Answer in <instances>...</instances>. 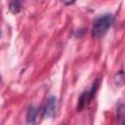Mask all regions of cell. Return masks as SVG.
Masks as SVG:
<instances>
[{"label":"cell","instance_id":"1","mask_svg":"<svg viewBox=\"0 0 125 125\" xmlns=\"http://www.w3.org/2000/svg\"><path fill=\"white\" fill-rule=\"evenodd\" d=\"M113 21H114V18L111 14H104L99 17L98 19H96L92 27V36L94 38L103 37L110 28Z\"/></svg>","mask_w":125,"mask_h":125},{"label":"cell","instance_id":"2","mask_svg":"<svg viewBox=\"0 0 125 125\" xmlns=\"http://www.w3.org/2000/svg\"><path fill=\"white\" fill-rule=\"evenodd\" d=\"M99 85H100V79H97L94 82V84L92 85V88L89 91H84L80 95V97L78 99V104H77V110L78 111L84 109L89 104L91 100L94 98V96H95V94H96V92L99 88Z\"/></svg>","mask_w":125,"mask_h":125},{"label":"cell","instance_id":"3","mask_svg":"<svg viewBox=\"0 0 125 125\" xmlns=\"http://www.w3.org/2000/svg\"><path fill=\"white\" fill-rule=\"evenodd\" d=\"M56 110H57V99L54 96H52L46 101L42 108V116L44 118L53 117L56 113Z\"/></svg>","mask_w":125,"mask_h":125},{"label":"cell","instance_id":"4","mask_svg":"<svg viewBox=\"0 0 125 125\" xmlns=\"http://www.w3.org/2000/svg\"><path fill=\"white\" fill-rule=\"evenodd\" d=\"M22 6V1L21 0H11L9 4V10L11 11L12 14L17 15L21 12Z\"/></svg>","mask_w":125,"mask_h":125},{"label":"cell","instance_id":"5","mask_svg":"<svg viewBox=\"0 0 125 125\" xmlns=\"http://www.w3.org/2000/svg\"><path fill=\"white\" fill-rule=\"evenodd\" d=\"M36 115H37V109L34 106L29 107L27 112H26V122L28 124H34L35 119H36Z\"/></svg>","mask_w":125,"mask_h":125},{"label":"cell","instance_id":"6","mask_svg":"<svg viewBox=\"0 0 125 125\" xmlns=\"http://www.w3.org/2000/svg\"><path fill=\"white\" fill-rule=\"evenodd\" d=\"M116 115H117L118 123L119 124H123L124 123V116H125V113H124V105L123 104H120L117 107V109H116Z\"/></svg>","mask_w":125,"mask_h":125},{"label":"cell","instance_id":"7","mask_svg":"<svg viewBox=\"0 0 125 125\" xmlns=\"http://www.w3.org/2000/svg\"><path fill=\"white\" fill-rule=\"evenodd\" d=\"M114 82H115V84H116L117 86H119V87L123 85V83H124V72H123V70L119 71V72L115 75V77H114Z\"/></svg>","mask_w":125,"mask_h":125},{"label":"cell","instance_id":"8","mask_svg":"<svg viewBox=\"0 0 125 125\" xmlns=\"http://www.w3.org/2000/svg\"><path fill=\"white\" fill-rule=\"evenodd\" d=\"M64 5H71V4H73L76 0H61Z\"/></svg>","mask_w":125,"mask_h":125},{"label":"cell","instance_id":"9","mask_svg":"<svg viewBox=\"0 0 125 125\" xmlns=\"http://www.w3.org/2000/svg\"><path fill=\"white\" fill-rule=\"evenodd\" d=\"M0 36H1V29H0Z\"/></svg>","mask_w":125,"mask_h":125}]
</instances>
